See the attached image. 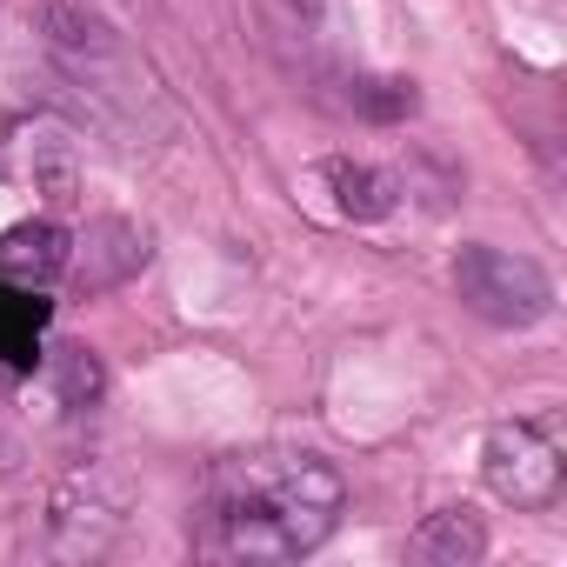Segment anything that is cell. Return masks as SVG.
Returning <instances> with one entry per match:
<instances>
[{
  "instance_id": "obj_1",
  "label": "cell",
  "mask_w": 567,
  "mask_h": 567,
  "mask_svg": "<svg viewBox=\"0 0 567 567\" xmlns=\"http://www.w3.org/2000/svg\"><path fill=\"white\" fill-rule=\"evenodd\" d=\"M348 507V481L321 454H240L214 474V547L240 560L315 554Z\"/></svg>"
},
{
  "instance_id": "obj_2",
  "label": "cell",
  "mask_w": 567,
  "mask_h": 567,
  "mask_svg": "<svg viewBox=\"0 0 567 567\" xmlns=\"http://www.w3.org/2000/svg\"><path fill=\"white\" fill-rule=\"evenodd\" d=\"M454 295H461L467 315H481L494 328H534V321L554 315V280H547V267L527 260V254L487 247V240H474V247L454 254Z\"/></svg>"
},
{
  "instance_id": "obj_3",
  "label": "cell",
  "mask_w": 567,
  "mask_h": 567,
  "mask_svg": "<svg viewBox=\"0 0 567 567\" xmlns=\"http://www.w3.org/2000/svg\"><path fill=\"white\" fill-rule=\"evenodd\" d=\"M481 474L507 507H547L560 494V447L534 421H501L481 447Z\"/></svg>"
},
{
  "instance_id": "obj_4",
  "label": "cell",
  "mask_w": 567,
  "mask_h": 567,
  "mask_svg": "<svg viewBox=\"0 0 567 567\" xmlns=\"http://www.w3.org/2000/svg\"><path fill=\"white\" fill-rule=\"evenodd\" d=\"M121 520H127V501H121L101 474H74V481L54 494V507H48V547H54L61 560H94V554L114 547Z\"/></svg>"
},
{
  "instance_id": "obj_5",
  "label": "cell",
  "mask_w": 567,
  "mask_h": 567,
  "mask_svg": "<svg viewBox=\"0 0 567 567\" xmlns=\"http://www.w3.org/2000/svg\"><path fill=\"white\" fill-rule=\"evenodd\" d=\"M147 254H154L147 227L107 214V220H94L81 234V247H68V274L81 280V295H107V288H127V280L147 267Z\"/></svg>"
},
{
  "instance_id": "obj_6",
  "label": "cell",
  "mask_w": 567,
  "mask_h": 567,
  "mask_svg": "<svg viewBox=\"0 0 567 567\" xmlns=\"http://www.w3.org/2000/svg\"><path fill=\"white\" fill-rule=\"evenodd\" d=\"M41 28H48V48H54L61 61H74L81 74L121 54V41H114V28H107V14L94 8V0H48V8H41Z\"/></svg>"
},
{
  "instance_id": "obj_7",
  "label": "cell",
  "mask_w": 567,
  "mask_h": 567,
  "mask_svg": "<svg viewBox=\"0 0 567 567\" xmlns=\"http://www.w3.org/2000/svg\"><path fill=\"white\" fill-rule=\"evenodd\" d=\"M315 181L334 194L328 207L341 214V220H388L394 207H401V181L394 174H381V167H368V161H321L315 167Z\"/></svg>"
},
{
  "instance_id": "obj_8",
  "label": "cell",
  "mask_w": 567,
  "mask_h": 567,
  "mask_svg": "<svg viewBox=\"0 0 567 567\" xmlns=\"http://www.w3.org/2000/svg\"><path fill=\"white\" fill-rule=\"evenodd\" d=\"M68 234L54 220H21L0 234V280H14V288H48L54 274H68Z\"/></svg>"
},
{
  "instance_id": "obj_9",
  "label": "cell",
  "mask_w": 567,
  "mask_h": 567,
  "mask_svg": "<svg viewBox=\"0 0 567 567\" xmlns=\"http://www.w3.org/2000/svg\"><path fill=\"white\" fill-rule=\"evenodd\" d=\"M414 560H427V567H474L481 554H487V527L467 514V507H441V514H427L421 527H414Z\"/></svg>"
},
{
  "instance_id": "obj_10",
  "label": "cell",
  "mask_w": 567,
  "mask_h": 567,
  "mask_svg": "<svg viewBox=\"0 0 567 567\" xmlns=\"http://www.w3.org/2000/svg\"><path fill=\"white\" fill-rule=\"evenodd\" d=\"M41 328H48V301H34V288L0 280V361H8V368H34Z\"/></svg>"
},
{
  "instance_id": "obj_11",
  "label": "cell",
  "mask_w": 567,
  "mask_h": 567,
  "mask_svg": "<svg viewBox=\"0 0 567 567\" xmlns=\"http://www.w3.org/2000/svg\"><path fill=\"white\" fill-rule=\"evenodd\" d=\"M48 381H54L61 408H94V401H101V388H107V368H101V354H94V348L68 341V348H54V354H48Z\"/></svg>"
},
{
  "instance_id": "obj_12",
  "label": "cell",
  "mask_w": 567,
  "mask_h": 567,
  "mask_svg": "<svg viewBox=\"0 0 567 567\" xmlns=\"http://www.w3.org/2000/svg\"><path fill=\"white\" fill-rule=\"evenodd\" d=\"M368 121H408L414 107H421V94H414V81H401V74H374V81H354V94H348Z\"/></svg>"
},
{
  "instance_id": "obj_13",
  "label": "cell",
  "mask_w": 567,
  "mask_h": 567,
  "mask_svg": "<svg viewBox=\"0 0 567 567\" xmlns=\"http://www.w3.org/2000/svg\"><path fill=\"white\" fill-rule=\"evenodd\" d=\"M321 8H328V0H280V14H288V21H321Z\"/></svg>"
}]
</instances>
